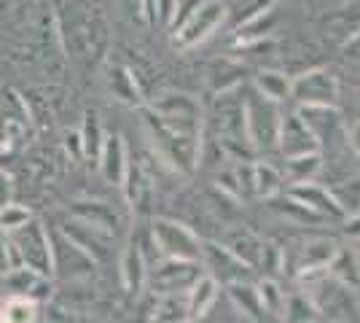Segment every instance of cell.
Wrapping results in <instances>:
<instances>
[{
  "label": "cell",
  "mask_w": 360,
  "mask_h": 323,
  "mask_svg": "<svg viewBox=\"0 0 360 323\" xmlns=\"http://www.w3.org/2000/svg\"><path fill=\"white\" fill-rule=\"evenodd\" d=\"M8 248H11V240L0 229V272H8L11 270V264H8Z\"/></svg>",
  "instance_id": "8992f818"
},
{
  "label": "cell",
  "mask_w": 360,
  "mask_h": 323,
  "mask_svg": "<svg viewBox=\"0 0 360 323\" xmlns=\"http://www.w3.org/2000/svg\"><path fill=\"white\" fill-rule=\"evenodd\" d=\"M11 248L19 251V256L25 259L27 270L38 275L51 272V246H49V234L38 221H25L22 227H16L11 234Z\"/></svg>",
  "instance_id": "6da1fadb"
},
{
  "label": "cell",
  "mask_w": 360,
  "mask_h": 323,
  "mask_svg": "<svg viewBox=\"0 0 360 323\" xmlns=\"http://www.w3.org/2000/svg\"><path fill=\"white\" fill-rule=\"evenodd\" d=\"M3 321L6 323H30L32 321V305L27 302V299H14V302H8Z\"/></svg>",
  "instance_id": "3957f363"
},
{
  "label": "cell",
  "mask_w": 360,
  "mask_h": 323,
  "mask_svg": "<svg viewBox=\"0 0 360 323\" xmlns=\"http://www.w3.org/2000/svg\"><path fill=\"white\" fill-rule=\"evenodd\" d=\"M205 0H175V6H172V14H169V19H172V25H183L188 16L194 14L196 8L202 6Z\"/></svg>",
  "instance_id": "5b68a950"
},
{
  "label": "cell",
  "mask_w": 360,
  "mask_h": 323,
  "mask_svg": "<svg viewBox=\"0 0 360 323\" xmlns=\"http://www.w3.org/2000/svg\"><path fill=\"white\" fill-rule=\"evenodd\" d=\"M221 19H224V3H221V0H205L194 14L180 25L178 41L183 44V46L194 44V41H199V38H205Z\"/></svg>",
  "instance_id": "7a4b0ae2"
},
{
  "label": "cell",
  "mask_w": 360,
  "mask_h": 323,
  "mask_svg": "<svg viewBox=\"0 0 360 323\" xmlns=\"http://www.w3.org/2000/svg\"><path fill=\"white\" fill-rule=\"evenodd\" d=\"M25 221H30V213H27L25 208L6 205V210L0 213V229H16V227H22Z\"/></svg>",
  "instance_id": "277c9868"
}]
</instances>
